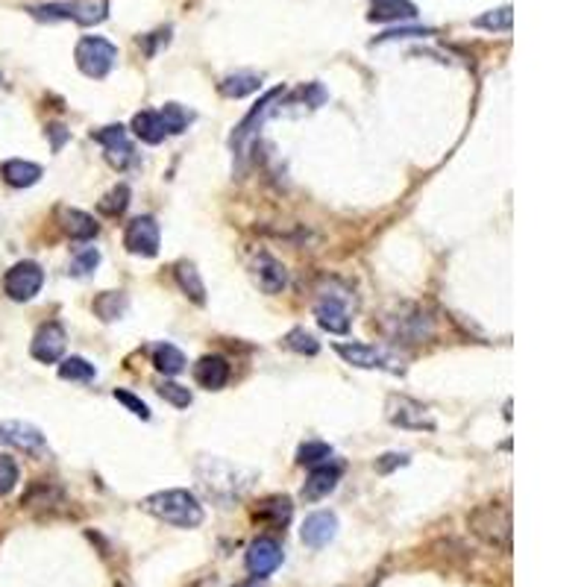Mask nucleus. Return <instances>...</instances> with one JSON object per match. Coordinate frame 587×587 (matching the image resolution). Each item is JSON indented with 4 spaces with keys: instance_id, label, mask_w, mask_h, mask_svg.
Wrapping results in <instances>:
<instances>
[{
    "instance_id": "obj_12",
    "label": "nucleus",
    "mask_w": 587,
    "mask_h": 587,
    "mask_svg": "<svg viewBox=\"0 0 587 587\" xmlns=\"http://www.w3.org/2000/svg\"><path fill=\"white\" fill-rule=\"evenodd\" d=\"M282 97H285V88H271V92L264 94L262 101L256 103V109H253V112L241 120V127L236 129V136H232V147H236V150L241 153V150H244V144H247V138L253 136V132H256V127L264 124V118H268V115L273 112L276 103H280Z\"/></svg>"
},
{
    "instance_id": "obj_23",
    "label": "nucleus",
    "mask_w": 587,
    "mask_h": 587,
    "mask_svg": "<svg viewBox=\"0 0 587 587\" xmlns=\"http://www.w3.org/2000/svg\"><path fill=\"white\" fill-rule=\"evenodd\" d=\"M394 320H396L394 338H403V341H408V344H417V341H423V338L431 335V332H435V326H431V317H426L420 308H414V312L405 315V317H394Z\"/></svg>"
},
{
    "instance_id": "obj_34",
    "label": "nucleus",
    "mask_w": 587,
    "mask_h": 587,
    "mask_svg": "<svg viewBox=\"0 0 587 587\" xmlns=\"http://www.w3.org/2000/svg\"><path fill=\"white\" fill-rule=\"evenodd\" d=\"M127 206H129V188L127 185H115L112 191H109L101 203H97V209H101V215L106 218H118V215H124L127 212Z\"/></svg>"
},
{
    "instance_id": "obj_3",
    "label": "nucleus",
    "mask_w": 587,
    "mask_h": 587,
    "mask_svg": "<svg viewBox=\"0 0 587 587\" xmlns=\"http://www.w3.org/2000/svg\"><path fill=\"white\" fill-rule=\"evenodd\" d=\"M470 531L482 544L511 552V508L505 503H485L470 514Z\"/></svg>"
},
{
    "instance_id": "obj_41",
    "label": "nucleus",
    "mask_w": 587,
    "mask_h": 587,
    "mask_svg": "<svg viewBox=\"0 0 587 587\" xmlns=\"http://www.w3.org/2000/svg\"><path fill=\"white\" fill-rule=\"evenodd\" d=\"M417 36H431V30H391L379 36L376 41H394V39H417Z\"/></svg>"
},
{
    "instance_id": "obj_1",
    "label": "nucleus",
    "mask_w": 587,
    "mask_h": 587,
    "mask_svg": "<svg viewBox=\"0 0 587 587\" xmlns=\"http://www.w3.org/2000/svg\"><path fill=\"white\" fill-rule=\"evenodd\" d=\"M141 511L153 514L156 520L176 529H197L203 523V505L200 500L191 494V491H159V494H150L141 500Z\"/></svg>"
},
{
    "instance_id": "obj_30",
    "label": "nucleus",
    "mask_w": 587,
    "mask_h": 587,
    "mask_svg": "<svg viewBox=\"0 0 587 587\" xmlns=\"http://www.w3.org/2000/svg\"><path fill=\"white\" fill-rule=\"evenodd\" d=\"M153 364H156V370L165 373V376H176L185 370V356L173 344H159L153 350Z\"/></svg>"
},
{
    "instance_id": "obj_6",
    "label": "nucleus",
    "mask_w": 587,
    "mask_h": 587,
    "mask_svg": "<svg viewBox=\"0 0 587 587\" xmlns=\"http://www.w3.org/2000/svg\"><path fill=\"white\" fill-rule=\"evenodd\" d=\"M385 412H387V420H391L394 426H400V429H414V431H431V429H435V417H431V412L423 403L412 400V396H400V394L387 396Z\"/></svg>"
},
{
    "instance_id": "obj_4",
    "label": "nucleus",
    "mask_w": 587,
    "mask_h": 587,
    "mask_svg": "<svg viewBox=\"0 0 587 587\" xmlns=\"http://www.w3.org/2000/svg\"><path fill=\"white\" fill-rule=\"evenodd\" d=\"M27 13L39 21H76L83 27H94L106 21L109 4L106 0H71V4H44L30 6Z\"/></svg>"
},
{
    "instance_id": "obj_25",
    "label": "nucleus",
    "mask_w": 587,
    "mask_h": 587,
    "mask_svg": "<svg viewBox=\"0 0 587 587\" xmlns=\"http://www.w3.org/2000/svg\"><path fill=\"white\" fill-rule=\"evenodd\" d=\"M132 132H136V138H141L144 144H159V141H165V136H168L159 112H150V109H144V112L132 118Z\"/></svg>"
},
{
    "instance_id": "obj_29",
    "label": "nucleus",
    "mask_w": 587,
    "mask_h": 587,
    "mask_svg": "<svg viewBox=\"0 0 587 587\" xmlns=\"http://www.w3.org/2000/svg\"><path fill=\"white\" fill-rule=\"evenodd\" d=\"M159 118H162L165 132H168V136H180V132L188 129V124L194 120V112H191V109L180 106V103H165Z\"/></svg>"
},
{
    "instance_id": "obj_35",
    "label": "nucleus",
    "mask_w": 587,
    "mask_h": 587,
    "mask_svg": "<svg viewBox=\"0 0 587 587\" xmlns=\"http://www.w3.org/2000/svg\"><path fill=\"white\" fill-rule=\"evenodd\" d=\"M285 347L294 350V352H300V356H317V352H320V341L312 335V332H306V329H291L285 335Z\"/></svg>"
},
{
    "instance_id": "obj_11",
    "label": "nucleus",
    "mask_w": 587,
    "mask_h": 587,
    "mask_svg": "<svg viewBox=\"0 0 587 587\" xmlns=\"http://www.w3.org/2000/svg\"><path fill=\"white\" fill-rule=\"evenodd\" d=\"M94 141H101V144H103V150H106V162L112 165L115 171L129 168L132 159H136V153H132V144H129V138H127V129L120 127V124H112V127L97 129V132H94Z\"/></svg>"
},
{
    "instance_id": "obj_22",
    "label": "nucleus",
    "mask_w": 587,
    "mask_h": 587,
    "mask_svg": "<svg viewBox=\"0 0 587 587\" xmlns=\"http://www.w3.org/2000/svg\"><path fill=\"white\" fill-rule=\"evenodd\" d=\"M41 165L36 162H24V159H9L0 165V176H4V182L6 185H13V188H30V185H36L41 180Z\"/></svg>"
},
{
    "instance_id": "obj_33",
    "label": "nucleus",
    "mask_w": 587,
    "mask_h": 587,
    "mask_svg": "<svg viewBox=\"0 0 587 587\" xmlns=\"http://www.w3.org/2000/svg\"><path fill=\"white\" fill-rule=\"evenodd\" d=\"M511 6H500V9H491V13H485L473 21V27L479 30H494V32H508L511 30Z\"/></svg>"
},
{
    "instance_id": "obj_14",
    "label": "nucleus",
    "mask_w": 587,
    "mask_h": 587,
    "mask_svg": "<svg viewBox=\"0 0 587 587\" xmlns=\"http://www.w3.org/2000/svg\"><path fill=\"white\" fill-rule=\"evenodd\" d=\"M341 482V464L335 461H324V464H317V467L308 473V479L303 485V500L306 503H317V500H324V496H329L332 491L338 487Z\"/></svg>"
},
{
    "instance_id": "obj_18",
    "label": "nucleus",
    "mask_w": 587,
    "mask_h": 587,
    "mask_svg": "<svg viewBox=\"0 0 587 587\" xmlns=\"http://www.w3.org/2000/svg\"><path fill=\"white\" fill-rule=\"evenodd\" d=\"M315 317L317 324L324 326L332 335H344L350 329V315H347V306L338 300V297H324V300H317L315 306Z\"/></svg>"
},
{
    "instance_id": "obj_17",
    "label": "nucleus",
    "mask_w": 587,
    "mask_h": 587,
    "mask_svg": "<svg viewBox=\"0 0 587 587\" xmlns=\"http://www.w3.org/2000/svg\"><path fill=\"white\" fill-rule=\"evenodd\" d=\"M253 271H256L259 288L264 294H280L288 285V271L282 268V262H276L271 253H259L256 262H253Z\"/></svg>"
},
{
    "instance_id": "obj_20",
    "label": "nucleus",
    "mask_w": 587,
    "mask_h": 587,
    "mask_svg": "<svg viewBox=\"0 0 587 587\" xmlns=\"http://www.w3.org/2000/svg\"><path fill=\"white\" fill-rule=\"evenodd\" d=\"M59 224H62V232L74 241H92L97 236V220L88 215V212H80V209H59Z\"/></svg>"
},
{
    "instance_id": "obj_26",
    "label": "nucleus",
    "mask_w": 587,
    "mask_h": 587,
    "mask_svg": "<svg viewBox=\"0 0 587 587\" xmlns=\"http://www.w3.org/2000/svg\"><path fill=\"white\" fill-rule=\"evenodd\" d=\"M291 511H294V505L288 496H268V500H262L259 508H256V520H264V523H271V526H285L288 520H291Z\"/></svg>"
},
{
    "instance_id": "obj_21",
    "label": "nucleus",
    "mask_w": 587,
    "mask_h": 587,
    "mask_svg": "<svg viewBox=\"0 0 587 587\" xmlns=\"http://www.w3.org/2000/svg\"><path fill=\"white\" fill-rule=\"evenodd\" d=\"M417 6L412 0H370L368 21L376 24H387V21H414Z\"/></svg>"
},
{
    "instance_id": "obj_7",
    "label": "nucleus",
    "mask_w": 587,
    "mask_h": 587,
    "mask_svg": "<svg viewBox=\"0 0 587 587\" xmlns=\"http://www.w3.org/2000/svg\"><path fill=\"white\" fill-rule=\"evenodd\" d=\"M41 285H44V271L36 262H18L4 276V291L9 300H15V303L32 300V297L41 291Z\"/></svg>"
},
{
    "instance_id": "obj_31",
    "label": "nucleus",
    "mask_w": 587,
    "mask_h": 587,
    "mask_svg": "<svg viewBox=\"0 0 587 587\" xmlns=\"http://www.w3.org/2000/svg\"><path fill=\"white\" fill-rule=\"evenodd\" d=\"M59 376H62V379H68V382H92L97 376V370H94L92 361H85L80 356H71V359H62Z\"/></svg>"
},
{
    "instance_id": "obj_19",
    "label": "nucleus",
    "mask_w": 587,
    "mask_h": 587,
    "mask_svg": "<svg viewBox=\"0 0 587 587\" xmlns=\"http://www.w3.org/2000/svg\"><path fill=\"white\" fill-rule=\"evenodd\" d=\"M194 379L206 391H220L229 382V361L220 356H203L194 364Z\"/></svg>"
},
{
    "instance_id": "obj_15",
    "label": "nucleus",
    "mask_w": 587,
    "mask_h": 587,
    "mask_svg": "<svg viewBox=\"0 0 587 587\" xmlns=\"http://www.w3.org/2000/svg\"><path fill=\"white\" fill-rule=\"evenodd\" d=\"M30 352H32V359H39L41 364L59 361L65 352V329L59 324H44L36 332V338H32Z\"/></svg>"
},
{
    "instance_id": "obj_9",
    "label": "nucleus",
    "mask_w": 587,
    "mask_h": 587,
    "mask_svg": "<svg viewBox=\"0 0 587 587\" xmlns=\"http://www.w3.org/2000/svg\"><path fill=\"white\" fill-rule=\"evenodd\" d=\"M0 444L15 447L27 456H44L48 452V440H44L41 429L24 423V420H4L0 423Z\"/></svg>"
},
{
    "instance_id": "obj_42",
    "label": "nucleus",
    "mask_w": 587,
    "mask_h": 587,
    "mask_svg": "<svg viewBox=\"0 0 587 587\" xmlns=\"http://www.w3.org/2000/svg\"><path fill=\"white\" fill-rule=\"evenodd\" d=\"M236 587H264V584H262V582L256 579V575H253V579H247V582H238Z\"/></svg>"
},
{
    "instance_id": "obj_36",
    "label": "nucleus",
    "mask_w": 587,
    "mask_h": 587,
    "mask_svg": "<svg viewBox=\"0 0 587 587\" xmlns=\"http://www.w3.org/2000/svg\"><path fill=\"white\" fill-rule=\"evenodd\" d=\"M159 396L165 403H171V405H176V408H188L191 405V391L188 387H182V385H176V382H159Z\"/></svg>"
},
{
    "instance_id": "obj_38",
    "label": "nucleus",
    "mask_w": 587,
    "mask_h": 587,
    "mask_svg": "<svg viewBox=\"0 0 587 587\" xmlns=\"http://www.w3.org/2000/svg\"><path fill=\"white\" fill-rule=\"evenodd\" d=\"M115 400H118V403H124L136 417L150 420V408H147V403H141L138 396H132L129 391H124V387H115Z\"/></svg>"
},
{
    "instance_id": "obj_28",
    "label": "nucleus",
    "mask_w": 587,
    "mask_h": 587,
    "mask_svg": "<svg viewBox=\"0 0 587 587\" xmlns=\"http://www.w3.org/2000/svg\"><path fill=\"white\" fill-rule=\"evenodd\" d=\"M127 306H129V300H127L124 291H103L94 300V315L101 317V320H106V324H112V320L124 317Z\"/></svg>"
},
{
    "instance_id": "obj_5",
    "label": "nucleus",
    "mask_w": 587,
    "mask_h": 587,
    "mask_svg": "<svg viewBox=\"0 0 587 587\" xmlns=\"http://www.w3.org/2000/svg\"><path fill=\"white\" fill-rule=\"evenodd\" d=\"M74 59H76V68H80L85 76H92V80H103V76L115 68L118 48L112 41L101 39V36H83L80 41H76Z\"/></svg>"
},
{
    "instance_id": "obj_32",
    "label": "nucleus",
    "mask_w": 587,
    "mask_h": 587,
    "mask_svg": "<svg viewBox=\"0 0 587 587\" xmlns=\"http://www.w3.org/2000/svg\"><path fill=\"white\" fill-rule=\"evenodd\" d=\"M329 458H332V447L324 444V440H306L297 449V464H303V467H317V464H324Z\"/></svg>"
},
{
    "instance_id": "obj_24",
    "label": "nucleus",
    "mask_w": 587,
    "mask_h": 587,
    "mask_svg": "<svg viewBox=\"0 0 587 587\" xmlns=\"http://www.w3.org/2000/svg\"><path fill=\"white\" fill-rule=\"evenodd\" d=\"M218 88H220V94H224V97L238 101V97H247L253 92H259V88H262V76L253 74V71H238V74H229Z\"/></svg>"
},
{
    "instance_id": "obj_27",
    "label": "nucleus",
    "mask_w": 587,
    "mask_h": 587,
    "mask_svg": "<svg viewBox=\"0 0 587 587\" xmlns=\"http://www.w3.org/2000/svg\"><path fill=\"white\" fill-rule=\"evenodd\" d=\"M173 276H176V282H180V288L182 291L191 297V300L197 303V306H203L206 303V285H203V280H200V273H197V268L191 262H180L173 268Z\"/></svg>"
},
{
    "instance_id": "obj_13",
    "label": "nucleus",
    "mask_w": 587,
    "mask_h": 587,
    "mask_svg": "<svg viewBox=\"0 0 587 587\" xmlns=\"http://www.w3.org/2000/svg\"><path fill=\"white\" fill-rule=\"evenodd\" d=\"M282 564V547L276 544L273 538H259L253 540L247 549V570L256 575V579H264L271 575L276 567Z\"/></svg>"
},
{
    "instance_id": "obj_43",
    "label": "nucleus",
    "mask_w": 587,
    "mask_h": 587,
    "mask_svg": "<svg viewBox=\"0 0 587 587\" xmlns=\"http://www.w3.org/2000/svg\"><path fill=\"white\" fill-rule=\"evenodd\" d=\"M194 587H215V579H203L200 584H194Z\"/></svg>"
},
{
    "instance_id": "obj_8",
    "label": "nucleus",
    "mask_w": 587,
    "mask_h": 587,
    "mask_svg": "<svg viewBox=\"0 0 587 587\" xmlns=\"http://www.w3.org/2000/svg\"><path fill=\"white\" fill-rule=\"evenodd\" d=\"M335 352L352 368L361 370H387V373H403V364L387 352L376 350L370 344H335Z\"/></svg>"
},
{
    "instance_id": "obj_37",
    "label": "nucleus",
    "mask_w": 587,
    "mask_h": 587,
    "mask_svg": "<svg viewBox=\"0 0 587 587\" xmlns=\"http://www.w3.org/2000/svg\"><path fill=\"white\" fill-rule=\"evenodd\" d=\"M18 464L9 458V456H0V496L13 494L15 485H18Z\"/></svg>"
},
{
    "instance_id": "obj_2",
    "label": "nucleus",
    "mask_w": 587,
    "mask_h": 587,
    "mask_svg": "<svg viewBox=\"0 0 587 587\" xmlns=\"http://www.w3.org/2000/svg\"><path fill=\"white\" fill-rule=\"evenodd\" d=\"M197 476H200L209 496H215L220 503L238 500V496H244V491L253 485V479H256L253 473L241 470L238 464L220 461V458H203L197 464Z\"/></svg>"
},
{
    "instance_id": "obj_40",
    "label": "nucleus",
    "mask_w": 587,
    "mask_h": 587,
    "mask_svg": "<svg viewBox=\"0 0 587 587\" xmlns=\"http://www.w3.org/2000/svg\"><path fill=\"white\" fill-rule=\"evenodd\" d=\"M403 464H408L405 452H387V456L376 458V470H379V473H391L394 467H403Z\"/></svg>"
},
{
    "instance_id": "obj_39",
    "label": "nucleus",
    "mask_w": 587,
    "mask_h": 587,
    "mask_svg": "<svg viewBox=\"0 0 587 587\" xmlns=\"http://www.w3.org/2000/svg\"><path fill=\"white\" fill-rule=\"evenodd\" d=\"M97 262H101V253H97V250H85V253H80V256L71 262V273L74 276H88L97 268Z\"/></svg>"
},
{
    "instance_id": "obj_16",
    "label": "nucleus",
    "mask_w": 587,
    "mask_h": 587,
    "mask_svg": "<svg viewBox=\"0 0 587 587\" xmlns=\"http://www.w3.org/2000/svg\"><path fill=\"white\" fill-rule=\"evenodd\" d=\"M335 535H338V517L332 514V511H315V514H308L306 523H303V529H300L303 544L312 547V549H324Z\"/></svg>"
},
{
    "instance_id": "obj_10",
    "label": "nucleus",
    "mask_w": 587,
    "mask_h": 587,
    "mask_svg": "<svg viewBox=\"0 0 587 587\" xmlns=\"http://www.w3.org/2000/svg\"><path fill=\"white\" fill-rule=\"evenodd\" d=\"M124 247L132 253V256H141V259H153L159 253V227L156 220L150 215L136 218L127 224L124 232Z\"/></svg>"
}]
</instances>
